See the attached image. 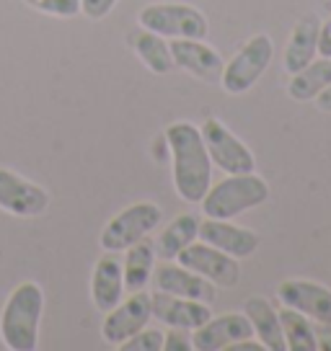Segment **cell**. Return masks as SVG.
Returning a JSON list of instances; mask_svg holds the SVG:
<instances>
[{
    "label": "cell",
    "instance_id": "4dcf8cb0",
    "mask_svg": "<svg viewBox=\"0 0 331 351\" xmlns=\"http://www.w3.org/2000/svg\"><path fill=\"white\" fill-rule=\"evenodd\" d=\"M316 336H319V349L331 351V326H321V330H316Z\"/></svg>",
    "mask_w": 331,
    "mask_h": 351
},
{
    "label": "cell",
    "instance_id": "484cf974",
    "mask_svg": "<svg viewBox=\"0 0 331 351\" xmlns=\"http://www.w3.org/2000/svg\"><path fill=\"white\" fill-rule=\"evenodd\" d=\"M34 11L55 16V19H73L80 13V0H23Z\"/></svg>",
    "mask_w": 331,
    "mask_h": 351
},
{
    "label": "cell",
    "instance_id": "52a82bcc",
    "mask_svg": "<svg viewBox=\"0 0 331 351\" xmlns=\"http://www.w3.org/2000/svg\"><path fill=\"white\" fill-rule=\"evenodd\" d=\"M202 140H205V147L210 153L212 165H218L225 173H251L256 171V158L251 153V147L238 140L228 124H222L220 119H210L202 121Z\"/></svg>",
    "mask_w": 331,
    "mask_h": 351
},
{
    "label": "cell",
    "instance_id": "f1b7e54d",
    "mask_svg": "<svg viewBox=\"0 0 331 351\" xmlns=\"http://www.w3.org/2000/svg\"><path fill=\"white\" fill-rule=\"evenodd\" d=\"M319 55L321 57H331V19L321 23L319 32Z\"/></svg>",
    "mask_w": 331,
    "mask_h": 351
},
{
    "label": "cell",
    "instance_id": "4316f807",
    "mask_svg": "<svg viewBox=\"0 0 331 351\" xmlns=\"http://www.w3.org/2000/svg\"><path fill=\"white\" fill-rule=\"evenodd\" d=\"M163 351H194L192 330L168 328V333H163Z\"/></svg>",
    "mask_w": 331,
    "mask_h": 351
},
{
    "label": "cell",
    "instance_id": "cb8c5ba5",
    "mask_svg": "<svg viewBox=\"0 0 331 351\" xmlns=\"http://www.w3.org/2000/svg\"><path fill=\"white\" fill-rule=\"evenodd\" d=\"M279 323H282V336H285L287 351H319V336L316 328L306 315L298 310L282 307L279 310Z\"/></svg>",
    "mask_w": 331,
    "mask_h": 351
},
{
    "label": "cell",
    "instance_id": "ba28073f",
    "mask_svg": "<svg viewBox=\"0 0 331 351\" xmlns=\"http://www.w3.org/2000/svg\"><path fill=\"white\" fill-rule=\"evenodd\" d=\"M176 263L187 266L189 271L205 276L207 282H212L220 289H233V287L241 282V266H238V258H233L228 253L212 248L210 243L205 241H194L192 245H187L184 251L179 253Z\"/></svg>",
    "mask_w": 331,
    "mask_h": 351
},
{
    "label": "cell",
    "instance_id": "7402d4cb",
    "mask_svg": "<svg viewBox=\"0 0 331 351\" xmlns=\"http://www.w3.org/2000/svg\"><path fill=\"white\" fill-rule=\"evenodd\" d=\"M331 83V57H316L313 62L293 73L287 80V96L293 101H316L323 88Z\"/></svg>",
    "mask_w": 331,
    "mask_h": 351
},
{
    "label": "cell",
    "instance_id": "5b68a950",
    "mask_svg": "<svg viewBox=\"0 0 331 351\" xmlns=\"http://www.w3.org/2000/svg\"><path fill=\"white\" fill-rule=\"evenodd\" d=\"M275 57V42L269 34H254L246 39L243 47L231 57V62L222 67L220 86L231 96H241L259 83V77L266 73V67Z\"/></svg>",
    "mask_w": 331,
    "mask_h": 351
},
{
    "label": "cell",
    "instance_id": "d6986e66",
    "mask_svg": "<svg viewBox=\"0 0 331 351\" xmlns=\"http://www.w3.org/2000/svg\"><path fill=\"white\" fill-rule=\"evenodd\" d=\"M243 313L254 328V336L262 341L266 351H287L285 336H282V323H279V313L266 302L264 297H249Z\"/></svg>",
    "mask_w": 331,
    "mask_h": 351
},
{
    "label": "cell",
    "instance_id": "7a4b0ae2",
    "mask_svg": "<svg viewBox=\"0 0 331 351\" xmlns=\"http://www.w3.org/2000/svg\"><path fill=\"white\" fill-rule=\"evenodd\" d=\"M45 313V289L36 282H21L0 313V339L11 351H34L39 346V323Z\"/></svg>",
    "mask_w": 331,
    "mask_h": 351
},
{
    "label": "cell",
    "instance_id": "8992f818",
    "mask_svg": "<svg viewBox=\"0 0 331 351\" xmlns=\"http://www.w3.org/2000/svg\"><path fill=\"white\" fill-rule=\"evenodd\" d=\"M163 219V209L155 202H135L130 207H124L119 215L104 225L101 230V248L104 251L124 253L130 245L148 238V232H153Z\"/></svg>",
    "mask_w": 331,
    "mask_h": 351
},
{
    "label": "cell",
    "instance_id": "30bf717a",
    "mask_svg": "<svg viewBox=\"0 0 331 351\" xmlns=\"http://www.w3.org/2000/svg\"><path fill=\"white\" fill-rule=\"evenodd\" d=\"M104 315L106 318L101 323V339L111 343V346H119V343H124L130 336L143 330L153 320L150 295H145V289L143 292H133L127 300H119Z\"/></svg>",
    "mask_w": 331,
    "mask_h": 351
},
{
    "label": "cell",
    "instance_id": "f546056e",
    "mask_svg": "<svg viewBox=\"0 0 331 351\" xmlns=\"http://www.w3.org/2000/svg\"><path fill=\"white\" fill-rule=\"evenodd\" d=\"M316 106H319V111H326V114H331V83L321 90L319 96H316Z\"/></svg>",
    "mask_w": 331,
    "mask_h": 351
},
{
    "label": "cell",
    "instance_id": "277c9868",
    "mask_svg": "<svg viewBox=\"0 0 331 351\" xmlns=\"http://www.w3.org/2000/svg\"><path fill=\"white\" fill-rule=\"evenodd\" d=\"M140 29L158 34L163 39H207V16L189 3H150L137 13Z\"/></svg>",
    "mask_w": 331,
    "mask_h": 351
},
{
    "label": "cell",
    "instance_id": "d4e9b609",
    "mask_svg": "<svg viewBox=\"0 0 331 351\" xmlns=\"http://www.w3.org/2000/svg\"><path fill=\"white\" fill-rule=\"evenodd\" d=\"M119 351H161L163 349V330L158 328H148L145 326L143 330H137L135 336L119 343L117 346Z\"/></svg>",
    "mask_w": 331,
    "mask_h": 351
},
{
    "label": "cell",
    "instance_id": "ffe728a7",
    "mask_svg": "<svg viewBox=\"0 0 331 351\" xmlns=\"http://www.w3.org/2000/svg\"><path fill=\"white\" fill-rule=\"evenodd\" d=\"M127 256L122 258V271H124V292H143L145 287L153 282L155 269V245L153 241H137L135 245L127 248Z\"/></svg>",
    "mask_w": 331,
    "mask_h": 351
},
{
    "label": "cell",
    "instance_id": "9a60e30c",
    "mask_svg": "<svg viewBox=\"0 0 331 351\" xmlns=\"http://www.w3.org/2000/svg\"><path fill=\"white\" fill-rule=\"evenodd\" d=\"M150 307H153V318L166 323L168 328L197 330L202 323H207L212 318V310L207 302L168 295V292H161V289L155 295H150Z\"/></svg>",
    "mask_w": 331,
    "mask_h": 351
},
{
    "label": "cell",
    "instance_id": "2e32d148",
    "mask_svg": "<svg viewBox=\"0 0 331 351\" xmlns=\"http://www.w3.org/2000/svg\"><path fill=\"white\" fill-rule=\"evenodd\" d=\"M153 279L161 292L187 297V300H199V302H207V305L218 295V287L212 282H207L205 276L194 274V271H189L187 266L174 261H163L161 266H155Z\"/></svg>",
    "mask_w": 331,
    "mask_h": 351
},
{
    "label": "cell",
    "instance_id": "6da1fadb",
    "mask_svg": "<svg viewBox=\"0 0 331 351\" xmlns=\"http://www.w3.org/2000/svg\"><path fill=\"white\" fill-rule=\"evenodd\" d=\"M171 153V178L176 194L189 204H199L212 186V160L202 132L192 121H174L163 132Z\"/></svg>",
    "mask_w": 331,
    "mask_h": 351
},
{
    "label": "cell",
    "instance_id": "603a6c76",
    "mask_svg": "<svg viewBox=\"0 0 331 351\" xmlns=\"http://www.w3.org/2000/svg\"><path fill=\"white\" fill-rule=\"evenodd\" d=\"M130 47L135 49V55L143 60V65L155 75H166L174 70L171 47L163 36L148 32V29H140V32L130 34Z\"/></svg>",
    "mask_w": 331,
    "mask_h": 351
},
{
    "label": "cell",
    "instance_id": "9c48e42d",
    "mask_svg": "<svg viewBox=\"0 0 331 351\" xmlns=\"http://www.w3.org/2000/svg\"><path fill=\"white\" fill-rule=\"evenodd\" d=\"M52 204L45 186L19 176L11 168H0V209L13 217H39Z\"/></svg>",
    "mask_w": 331,
    "mask_h": 351
},
{
    "label": "cell",
    "instance_id": "7c38bea8",
    "mask_svg": "<svg viewBox=\"0 0 331 351\" xmlns=\"http://www.w3.org/2000/svg\"><path fill=\"white\" fill-rule=\"evenodd\" d=\"M171 57H174V67H181L184 73L197 77L202 83H220L222 77V62L220 52L205 44V39H171Z\"/></svg>",
    "mask_w": 331,
    "mask_h": 351
},
{
    "label": "cell",
    "instance_id": "3957f363",
    "mask_svg": "<svg viewBox=\"0 0 331 351\" xmlns=\"http://www.w3.org/2000/svg\"><path fill=\"white\" fill-rule=\"evenodd\" d=\"M266 199H269V184L256 171H251V173H228L222 181L207 189L199 207H202L205 217L233 219L243 212H249V209L262 207Z\"/></svg>",
    "mask_w": 331,
    "mask_h": 351
},
{
    "label": "cell",
    "instance_id": "4fadbf2b",
    "mask_svg": "<svg viewBox=\"0 0 331 351\" xmlns=\"http://www.w3.org/2000/svg\"><path fill=\"white\" fill-rule=\"evenodd\" d=\"M199 241L210 243L212 248L228 253L233 258H251L259 251V235L251 228H241L231 219L207 217L199 222Z\"/></svg>",
    "mask_w": 331,
    "mask_h": 351
},
{
    "label": "cell",
    "instance_id": "83f0119b",
    "mask_svg": "<svg viewBox=\"0 0 331 351\" xmlns=\"http://www.w3.org/2000/svg\"><path fill=\"white\" fill-rule=\"evenodd\" d=\"M119 0H80V13L91 19V21H99V19H106L111 13V8L117 5Z\"/></svg>",
    "mask_w": 331,
    "mask_h": 351
},
{
    "label": "cell",
    "instance_id": "5bb4252c",
    "mask_svg": "<svg viewBox=\"0 0 331 351\" xmlns=\"http://www.w3.org/2000/svg\"><path fill=\"white\" fill-rule=\"evenodd\" d=\"M254 328L246 318V313H222L212 315L197 330H192L194 351H225L231 343L241 339H251Z\"/></svg>",
    "mask_w": 331,
    "mask_h": 351
},
{
    "label": "cell",
    "instance_id": "ac0fdd59",
    "mask_svg": "<svg viewBox=\"0 0 331 351\" xmlns=\"http://www.w3.org/2000/svg\"><path fill=\"white\" fill-rule=\"evenodd\" d=\"M319 32H321V19L316 13H306L295 29L290 34L285 44V55H282V65L293 75L303 67L313 62L319 57Z\"/></svg>",
    "mask_w": 331,
    "mask_h": 351
},
{
    "label": "cell",
    "instance_id": "8fae6325",
    "mask_svg": "<svg viewBox=\"0 0 331 351\" xmlns=\"http://www.w3.org/2000/svg\"><path fill=\"white\" fill-rule=\"evenodd\" d=\"M279 302L290 310H298L310 323L331 326V289L310 279H285L279 289Z\"/></svg>",
    "mask_w": 331,
    "mask_h": 351
},
{
    "label": "cell",
    "instance_id": "e0dca14e",
    "mask_svg": "<svg viewBox=\"0 0 331 351\" xmlns=\"http://www.w3.org/2000/svg\"><path fill=\"white\" fill-rule=\"evenodd\" d=\"M124 297V271H122V256L114 251H104L91 276V300L101 313H109L111 307Z\"/></svg>",
    "mask_w": 331,
    "mask_h": 351
},
{
    "label": "cell",
    "instance_id": "44dd1931",
    "mask_svg": "<svg viewBox=\"0 0 331 351\" xmlns=\"http://www.w3.org/2000/svg\"><path fill=\"white\" fill-rule=\"evenodd\" d=\"M199 222L202 219L197 215H189V212L187 215H179L176 219H171L161 230V235L153 241L155 256L163 258V261H174L179 253L199 238Z\"/></svg>",
    "mask_w": 331,
    "mask_h": 351
}]
</instances>
